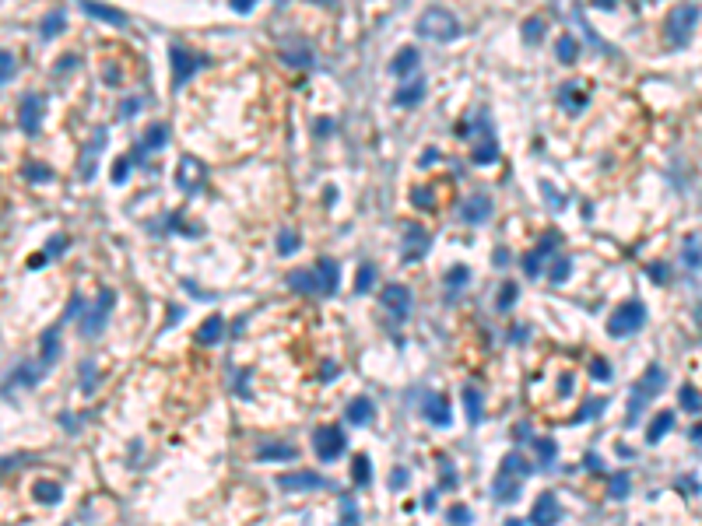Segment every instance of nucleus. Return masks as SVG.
<instances>
[{"mask_svg": "<svg viewBox=\"0 0 702 526\" xmlns=\"http://www.w3.org/2000/svg\"><path fill=\"white\" fill-rule=\"evenodd\" d=\"M530 463L520 456V453H509V456H502V463H499V470H495V477H492V494H495V502H502V505H509V502H516L524 494V481L530 477Z\"/></svg>", "mask_w": 702, "mask_h": 526, "instance_id": "1", "label": "nucleus"}, {"mask_svg": "<svg viewBox=\"0 0 702 526\" xmlns=\"http://www.w3.org/2000/svg\"><path fill=\"white\" fill-rule=\"evenodd\" d=\"M456 137H471L474 141L471 158L478 165H492L499 158V144H495V134H492V123H488V112H478L474 123H460V127H456Z\"/></svg>", "mask_w": 702, "mask_h": 526, "instance_id": "2", "label": "nucleus"}, {"mask_svg": "<svg viewBox=\"0 0 702 526\" xmlns=\"http://www.w3.org/2000/svg\"><path fill=\"white\" fill-rule=\"evenodd\" d=\"M664 390V368L660 365H650L643 376H639V383L632 386V396H629V418L625 425H639V418H643L646 404Z\"/></svg>", "mask_w": 702, "mask_h": 526, "instance_id": "3", "label": "nucleus"}, {"mask_svg": "<svg viewBox=\"0 0 702 526\" xmlns=\"http://www.w3.org/2000/svg\"><path fill=\"white\" fill-rule=\"evenodd\" d=\"M418 36L432 39V43H453L456 36H460V21L443 8H429L418 18Z\"/></svg>", "mask_w": 702, "mask_h": 526, "instance_id": "4", "label": "nucleus"}, {"mask_svg": "<svg viewBox=\"0 0 702 526\" xmlns=\"http://www.w3.org/2000/svg\"><path fill=\"white\" fill-rule=\"evenodd\" d=\"M695 21H699V8H695V4H681V8H675V11H670V18L664 21V36H667V43L675 46V49L688 46V39H692V32H695Z\"/></svg>", "mask_w": 702, "mask_h": 526, "instance_id": "5", "label": "nucleus"}, {"mask_svg": "<svg viewBox=\"0 0 702 526\" xmlns=\"http://www.w3.org/2000/svg\"><path fill=\"white\" fill-rule=\"evenodd\" d=\"M643 323H646V305L639 298H629V302H622L615 309L611 316H607V333H611V337H629Z\"/></svg>", "mask_w": 702, "mask_h": 526, "instance_id": "6", "label": "nucleus"}, {"mask_svg": "<svg viewBox=\"0 0 702 526\" xmlns=\"http://www.w3.org/2000/svg\"><path fill=\"white\" fill-rule=\"evenodd\" d=\"M169 60H172V84H176V88H183L200 67L211 64L207 53H194L190 46H172V49H169Z\"/></svg>", "mask_w": 702, "mask_h": 526, "instance_id": "7", "label": "nucleus"}, {"mask_svg": "<svg viewBox=\"0 0 702 526\" xmlns=\"http://www.w3.org/2000/svg\"><path fill=\"white\" fill-rule=\"evenodd\" d=\"M344 446H348V439H344V431H341L338 425H327V428H320L316 435H313V449H316V456H320L323 463L341 459V456H344Z\"/></svg>", "mask_w": 702, "mask_h": 526, "instance_id": "8", "label": "nucleus"}, {"mask_svg": "<svg viewBox=\"0 0 702 526\" xmlns=\"http://www.w3.org/2000/svg\"><path fill=\"white\" fill-rule=\"evenodd\" d=\"M278 484H281L285 491H334V484H330L327 477L313 474V470H295V474H281V477H278Z\"/></svg>", "mask_w": 702, "mask_h": 526, "instance_id": "9", "label": "nucleus"}, {"mask_svg": "<svg viewBox=\"0 0 702 526\" xmlns=\"http://www.w3.org/2000/svg\"><path fill=\"white\" fill-rule=\"evenodd\" d=\"M116 305V295L106 288L102 295H99V302L91 305V313L81 320V333L84 337H95V333H102V326H106V316H109V309Z\"/></svg>", "mask_w": 702, "mask_h": 526, "instance_id": "10", "label": "nucleus"}, {"mask_svg": "<svg viewBox=\"0 0 702 526\" xmlns=\"http://www.w3.org/2000/svg\"><path fill=\"white\" fill-rule=\"evenodd\" d=\"M379 302L390 309L397 320H404V316L411 313V291H408L404 285H386V288L379 291Z\"/></svg>", "mask_w": 702, "mask_h": 526, "instance_id": "11", "label": "nucleus"}, {"mask_svg": "<svg viewBox=\"0 0 702 526\" xmlns=\"http://www.w3.org/2000/svg\"><path fill=\"white\" fill-rule=\"evenodd\" d=\"M460 218L467 225H484L488 218H492V197H484V193H474L460 204Z\"/></svg>", "mask_w": 702, "mask_h": 526, "instance_id": "12", "label": "nucleus"}, {"mask_svg": "<svg viewBox=\"0 0 702 526\" xmlns=\"http://www.w3.org/2000/svg\"><path fill=\"white\" fill-rule=\"evenodd\" d=\"M562 519V505H559V494L555 491H544L541 499L534 502L527 523H559Z\"/></svg>", "mask_w": 702, "mask_h": 526, "instance_id": "13", "label": "nucleus"}, {"mask_svg": "<svg viewBox=\"0 0 702 526\" xmlns=\"http://www.w3.org/2000/svg\"><path fill=\"white\" fill-rule=\"evenodd\" d=\"M425 253H429V232L411 222V225L404 228V260L414 263V260H421Z\"/></svg>", "mask_w": 702, "mask_h": 526, "instance_id": "14", "label": "nucleus"}, {"mask_svg": "<svg viewBox=\"0 0 702 526\" xmlns=\"http://www.w3.org/2000/svg\"><path fill=\"white\" fill-rule=\"evenodd\" d=\"M18 127H21L25 134H39V127H43V99H39V95H28V99L21 102V109H18Z\"/></svg>", "mask_w": 702, "mask_h": 526, "instance_id": "15", "label": "nucleus"}, {"mask_svg": "<svg viewBox=\"0 0 702 526\" xmlns=\"http://www.w3.org/2000/svg\"><path fill=\"white\" fill-rule=\"evenodd\" d=\"M43 372H46V365H43V361H18L11 372H8V383H11V386L32 390V386L43 379Z\"/></svg>", "mask_w": 702, "mask_h": 526, "instance_id": "16", "label": "nucleus"}, {"mask_svg": "<svg viewBox=\"0 0 702 526\" xmlns=\"http://www.w3.org/2000/svg\"><path fill=\"white\" fill-rule=\"evenodd\" d=\"M176 182H179V190H187V193L200 190L204 187V165L197 158H183L179 169H176Z\"/></svg>", "mask_w": 702, "mask_h": 526, "instance_id": "17", "label": "nucleus"}, {"mask_svg": "<svg viewBox=\"0 0 702 526\" xmlns=\"http://www.w3.org/2000/svg\"><path fill=\"white\" fill-rule=\"evenodd\" d=\"M60 333H64V326H49L43 337H39V355H43V365H56L60 355H64V344H60Z\"/></svg>", "mask_w": 702, "mask_h": 526, "instance_id": "18", "label": "nucleus"}, {"mask_svg": "<svg viewBox=\"0 0 702 526\" xmlns=\"http://www.w3.org/2000/svg\"><path fill=\"white\" fill-rule=\"evenodd\" d=\"M555 250H559V235H548L534 253H527V256H524V270H527V277H541V260H544V256H552Z\"/></svg>", "mask_w": 702, "mask_h": 526, "instance_id": "19", "label": "nucleus"}, {"mask_svg": "<svg viewBox=\"0 0 702 526\" xmlns=\"http://www.w3.org/2000/svg\"><path fill=\"white\" fill-rule=\"evenodd\" d=\"M425 88H429V84H425V77L414 74L401 91H397V99H393V102H397V106H404V109H414V106H421V99H425Z\"/></svg>", "mask_w": 702, "mask_h": 526, "instance_id": "20", "label": "nucleus"}, {"mask_svg": "<svg viewBox=\"0 0 702 526\" xmlns=\"http://www.w3.org/2000/svg\"><path fill=\"white\" fill-rule=\"evenodd\" d=\"M81 8H84L91 18L106 21V25H116V28L127 25V14H124V11H116V8H109V4H99V0H81Z\"/></svg>", "mask_w": 702, "mask_h": 526, "instance_id": "21", "label": "nucleus"}, {"mask_svg": "<svg viewBox=\"0 0 702 526\" xmlns=\"http://www.w3.org/2000/svg\"><path fill=\"white\" fill-rule=\"evenodd\" d=\"M316 277H320V291H323V295H334V291H338V285H341V270H338V260L323 256V260L316 263Z\"/></svg>", "mask_w": 702, "mask_h": 526, "instance_id": "22", "label": "nucleus"}, {"mask_svg": "<svg viewBox=\"0 0 702 526\" xmlns=\"http://www.w3.org/2000/svg\"><path fill=\"white\" fill-rule=\"evenodd\" d=\"M288 285L299 291V295H323L320 291V277H316V267L313 270H295L292 277H288Z\"/></svg>", "mask_w": 702, "mask_h": 526, "instance_id": "23", "label": "nucleus"}, {"mask_svg": "<svg viewBox=\"0 0 702 526\" xmlns=\"http://www.w3.org/2000/svg\"><path fill=\"white\" fill-rule=\"evenodd\" d=\"M348 421L355 425V428H362V425H369L373 421V400L369 396H355L351 404H348Z\"/></svg>", "mask_w": 702, "mask_h": 526, "instance_id": "24", "label": "nucleus"}, {"mask_svg": "<svg viewBox=\"0 0 702 526\" xmlns=\"http://www.w3.org/2000/svg\"><path fill=\"white\" fill-rule=\"evenodd\" d=\"M425 418H429L432 425L446 428L453 418H449V404H446V396H429L425 400Z\"/></svg>", "mask_w": 702, "mask_h": 526, "instance_id": "25", "label": "nucleus"}, {"mask_svg": "<svg viewBox=\"0 0 702 526\" xmlns=\"http://www.w3.org/2000/svg\"><path fill=\"white\" fill-rule=\"evenodd\" d=\"M414 67H418V49H401L393 60H390V74H397V77H408V74H414Z\"/></svg>", "mask_w": 702, "mask_h": 526, "instance_id": "26", "label": "nucleus"}, {"mask_svg": "<svg viewBox=\"0 0 702 526\" xmlns=\"http://www.w3.org/2000/svg\"><path fill=\"white\" fill-rule=\"evenodd\" d=\"M559 99H562V109L572 112V116L587 109V91H583V88H576V84H565V88L559 91Z\"/></svg>", "mask_w": 702, "mask_h": 526, "instance_id": "27", "label": "nucleus"}, {"mask_svg": "<svg viewBox=\"0 0 702 526\" xmlns=\"http://www.w3.org/2000/svg\"><path fill=\"white\" fill-rule=\"evenodd\" d=\"M670 425H675V411H660L653 421H650V428H646V442L650 446H657L667 431H670Z\"/></svg>", "mask_w": 702, "mask_h": 526, "instance_id": "28", "label": "nucleus"}, {"mask_svg": "<svg viewBox=\"0 0 702 526\" xmlns=\"http://www.w3.org/2000/svg\"><path fill=\"white\" fill-rule=\"evenodd\" d=\"M464 407H467L471 425H481V418H484V400H481V390H478V386H464Z\"/></svg>", "mask_w": 702, "mask_h": 526, "instance_id": "29", "label": "nucleus"}, {"mask_svg": "<svg viewBox=\"0 0 702 526\" xmlns=\"http://www.w3.org/2000/svg\"><path fill=\"white\" fill-rule=\"evenodd\" d=\"M32 494H36V502H43V505H56L60 499H64V488H60L56 481H36Z\"/></svg>", "mask_w": 702, "mask_h": 526, "instance_id": "30", "label": "nucleus"}, {"mask_svg": "<svg viewBox=\"0 0 702 526\" xmlns=\"http://www.w3.org/2000/svg\"><path fill=\"white\" fill-rule=\"evenodd\" d=\"M257 456L260 459H295V446H288V442H267V446L257 449Z\"/></svg>", "mask_w": 702, "mask_h": 526, "instance_id": "31", "label": "nucleus"}, {"mask_svg": "<svg viewBox=\"0 0 702 526\" xmlns=\"http://www.w3.org/2000/svg\"><path fill=\"white\" fill-rule=\"evenodd\" d=\"M222 316H211V320H204V326H200V333H197V340L200 344H218L222 340Z\"/></svg>", "mask_w": 702, "mask_h": 526, "instance_id": "32", "label": "nucleus"}, {"mask_svg": "<svg viewBox=\"0 0 702 526\" xmlns=\"http://www.w3.org/2000/svg\"><path fill=\"white\" fill-rule=\"evenodd\" d=\"M141 151H144V147H137V151L130 154V158H127V154H124V158H119V162L113 165V182H116V187H124V179L130 176V169H134V162L141 158Z\"/></svg>", "mask_w": 702, "mask_h": 526, "instance_id": "33", "label": "nucleus"}, {"mask_svg": "<svg viewBox=\"0 0 702 526\" xmlns=\"http://www.w3.org/2000/svg\"><path fill=\"white\" fill-rule=\"evenodd\" d=\"M629 488H632V477H629L625 470H618V474L607 477V494H611V499H625Z\"/></svg>", "mask_w": 702, "mask_h": 526, "instance_id": "34", "label": "nucleus"}, {"mask_svg": "<svg viewBox=\"0 0 702 526\" xmlns=\"http://www.w3.org/2000/svg\"><path fill=\"white\" fill-rule=\"evenodd\" d=\"M102 144H106V130H99L95 137H91V144H88V151H84V165H81V176H84V179H91V158H95V151H102Z\"/></svg>", "mask_w": 702, "mask_h": 526, "instance_id": "35", "label": "nucleus"}, {"mask_svg": "<svg viewBox=\"0 0 702 526\" xmlns=\"http://www.w3.org/2000/svg\"><path fill=\"white\" fill-rule=\"evenodd\" d=\"M555 53H559V60H562V64H576V56H579V43H576L572 36H562V39H559V49H555Z\"/></svg>", "mask_w": 702, "mask_h": 526, "instance_id": "36", "label": "nucleus"}, {"mask_svg": "<svg viewBox=\"0 0 702 526\" xmlns=\"http://www.w3.org/2000/svg\"><path fill=\"white\" fill-rule=\"evenodd\" d=\"M411 204L414 207H436V190L432 187H414L411 190Z\"/></svg>", "mask_w": 702, "mask_h": 526, "instance_id": "37", "label": "nucleus"}, {"mask_svg": "<svg viewBox=\"0 0 702 526\" xmlns=\"http://www.w3.org/2000/svg\"><path fill=\"white\" fill-rule=\"evenodd\" d=\"M95 383H99L95 361H81V390H84V393H95Z\"/></svg>", "mask_w": 702, "mask_h": 526, "instance_id": "38", "label": "nucleus"}, {"mask_svg": "<svg viewBox=\"0 0 702 526\" xmlns=\"http://www.w3.org/2000/svg\"><path fill=\"white\" fill-rule=\"evenodd\" d=\"M373 481V470H369V456H355V484L365 488Z\"/></svg>", "mask_w": 702, "mask_h": 526, "instance_id": "39", "label": "nucleus"}, {"mask_svg": "<svg viewBox=\"0 0 702 526\" xmlns=\"http://www.w3.org/2000/svg\"><path fill=\"white\" fill-rule=\"evenodd\" d=\"M165 141H169V134H165V127H148V137H144V151H151V147H165Z\"/></svg>", "mask_w": 702, "mask_h": 526, "instance_id": "40", "label": "nucleus"}, {"mask_svg": "<svg viewBox=\"0 0 702 526\" xmlns=\"http://www.w3.org/2000/svg\"><path fill=\"white\" fill-rule=\"evenodd\" d=\"M604 407H607V400H604V396H594V400H587V407L576 414V421H590V418H597Z\"/></svg>", "mask_w": 702, "mask_h": 526, "instance_id": "41", "label": "nucleus"}, {"mask_svg": "<svg viewBox=\"0 0 702 526\" xmlns=\"http://www.w3.org/2000/svg\"><path fill=\"white\" fill-rule=\"evenodd\" d=\"M64 25H67V18H64V14H49V18H46V25H43V39L60 36V32H64Z\"/></svg>", "mask_w": 702, "mask_h": 526, "instance_id": "42", "label": "nucleus"}, {"mask_svg": "<svg viewBox=\"0 0 702 526\" xmlns=\"http://www.w3.org/2000/svg\"><path fill=\"white\" fill-rule=\"evenodd\" d=\"M681 404H685L692 414H699V411H702V393H699L695 386H685V390H681Z\"/></svg>", "mask_w": 702, "mask_h": 526, "instance_id": "43", "label": "nucleus"}, {"mask_svg": "<svg viewBox=\"0 0 702 526\" xmlns=\"http://www.w3.org/2000/svg\"><path fill=\"white\" fill-rule=\"evenodd\" d=\"M295 250H299V235L285 228V232L278 235V253H281V256H288V253H295Z\"/></svg>", "mask_w": 702, "mask_h": 526, "instance_id": "44", "label": "nucleus"}, {"mask_svg": "<svg viewBox=\"0 0 702 526\" xmlns=\"http://www.w3.org/2000/svg\"><path fill=\"white\" fill-rule=\"evenodd\" d=\"M373 277H376V270H373L369 263H365V267L358 270V281H355V291H358V295H365V291L373 288Z\"/></svg>", "mask_w": 702, "mask_h": 526, "instance_id": "45", "label": "nucleus"}, {"mask_svg": "<svg viewBox=\"0 0 702 526\" xmlns=\"http://www.w3.org/2000/svg\"><path fill=\"white\" fill-rule=\"evenodd\" d=\"M25 179H32V182H46V179H53V172H49L46 165L28 162V165H25Z\"/></svg>", "mask_w": 702, "mask_h": 526, "instance_id": "46", "label": "nucleus"}, {"mask_svg": "<svg viewBox=\"0 0 702 526\" xmlns=\"http://www.w3.org/2000/svg\"><path fill=\"white\" fill-rule=\"evenodd\" d=\"M467 281H471V270H467V267H449V274H446V285H449V288L467 285Z\"/></svg>", "mask_w": 702, "mask_h": 526, "instance_id": "47", "label": "nucleus"}, {"mask_svg": "<svg viewBox=\"0 0 702 526\" xmlns=\"http://www.w3.org/2000/svg\"><path fill=\"white\" fill-rule=\"evenodd\" d=\"M541 32H544V21H541V18H530V21L524 25V39H527V43H537Z\"/></svg>", "mask_w": 702, "mask_h": 526, "instance_id": "48", "label": "nucleus"}, {"mask_svg": "<svg viewBox=\"0 0 702 526\" xmlns=\"http://www.w3.org/2000/svg\"><path fill=\"white\" fill-rule=\"evenodd\" d=\"M590 372H594V379H604V383H607V379H611V365H607L604 358H594V361H590Z\"/></svg>", "mask_w": 702, "mask_h": 526, "instance_id": "49", "label": "nucleus"}, {"mask_svg": "<svg viewBox=\"0 0 702 526\" xmlns=\"http://www.w3.org/2000/svg\"><path fill=\"white\" fill-rule=\"evenodd\" d=\"M513 302H516V285H513V281H506V285H502V291H499V309H509Z\"/></svg>", "mask_w": 702, "mask_h": 526, "instance_id": "50", "label": "nucleus"}, {"mask_svg": "<svg viewBox=\"0 0 702 526\" xmlns=\"http://www.w3.org/2000/svg\"><path fill=\"white\" fill-rule=\"evenodd\" d=\"M341 519H344V523H358V509H355V502L348 499V494L341 499Z\"/></svg>", "mask_w": 702, "mask_h": 526, "instance_id": "51", "label": "nucleus"}, {"mask_svg": "<svg viewBox=\"0 0 702 526\" xmlns=\"http://www.w3.org/2000/svg\"><path fill=\"white\" fill-rule=\"evenodd\" d=\"M569 267H572L569 260H559V263L552 267V274H548V277H552V281H555V285H562V281H565V277H569Z\"/></svg>", "mask_w": 702, "mask_h": 526, "instance_id": "52", "label": "nucleus"}, {"mask_svg": "<svg viewBox=\"0 0 702 526\" xmlns=\"http://www.w3.org/2000/svg\"><path fill=\"white\" fill-rule=\"evenodd\" d=\"M446 519H449V523H471V509H467V505H453V509L446 512Z\"/></svg>", "mask_w": 702, "mask_h": 526, "instance_id": "53", "label": "nucleus"}, {"mask_svg": "<svg viewBox=\"0 0 702 526\" xmlns=\"http://www.w3.org/2000/svg\"><path fill=\"white\" fill-rule=\"evenodd\" d=\"M0 67H4V74H0V81L8 84V81L14 77V56H11L8 49H4V56H0Z\"/></svg>", "mask_w": 702, "mask_h": 526, "instance_id": "54", "label": "nucleus"}, {"mask_svg": "<svg viewBox=\"0 0 702 526\" xmlns=\"http://www.w3.org/2000/svg\"><path fill=\"white\" fill-rule=\"evenodd\" d=\"M534 446H537L541 459H555V442L552 439H534Z\"/></svg>", "mask_w": 702, "mask_h": 526, "instance_id": "55", "label": "nucleus"}, {"mask_svg": "<svg viewBox=\"0 0 702 526\" xmlns=\"http://www.w3.org/2000/svg\"><path fill=\"white\" fill-rule=\"evenodd\" d=\"M64 250H67V239H64V235H53V239H49V250H46V253H49V256H56V253H64Z\"/></svg>", "mask_w": 702, "mask_h": 526, "instance_id": "56", "label": "nucleus"}, {"mask_svg": "<svg viewBox=\"0 0 702 526\" xmlns=\"http://www.w3.org/2000/svg\"><path fill=\"white\" fill-rule=\"evenodd\" d=\"M253 4H257V0H232V11H239V14H250V11H253Z\"/></svg>", "mask_w": 702, "mask_h": 526, "instance_id": "57", "label": "nucleus"}, {"mask_svg": "<svg viewBox=\"0 0 702 526\" xmlns=\"http://www.w3.org/2000/svg\"><path fill=\"white\" fill-rule=\"evenodd\" d=\"M650 277L664 285V281H667V267H664V263H653V267H650Z\"/></svg>", "mask_w": 702, "mask_h": 526, "instance_id": "58", "label": "nucleus"}, {"mask_svg": "<svg viewBox=\"0 0 702 526\" xmlns=\"http://www.w3.org/2000/svg\"><path fill=\"white\" fill-rule=\"evenodd\" d=\"M432 162H439V151H436V147H425V154H421V165H432Z\"/></svg>", "mask_w": 702, "mask_h": 526, "instance_id": "59", "label": "nucleus"}, {"mask_svg": "<svg viewBox=\"0 0 702 526\" xmlns=\"http://www.w3.org/2000/svg\"><path fill=\"white\" fill-rule=\"evenodd\" d=\"M81 305H84V302L74 295V298H71V305H67V320H71V316H81Z\"/></svg>", "mask_w": 702, "mask_h": 526, "instance_id": "60", "label": "nucleus"}, {"mask_svg": "<svg viewBox=\"0 0 702 526\" xmlns=\"http://www.w3.org/2000/svg\"><path fill=\"white\" fill-rule=\"evenodd\" d=\"M137 109H141V102H137V99H130V102H127L124 109H119V116H124V119H127V116H134Z\"/></svg>", "mask_w": 702, "mask_h": 526, "instance_id": "61", "label": "nucleus"}, {"mask_svg": "<svg viewBox=\"0 0 702 526\" xmlns=\"http://www.w3.org/2000/svg\"><path fill=\"white\" fill-rule=\"evenodd\" d=\"M404 481H408V474H404V470H393V474H390V484H393V488H401Z\"/></svg>", "mask_w": 702, "mask_h": 526, "instance_id": "62", "label": "nucleus"}, {"mask_svg": "<svg viewBox=\"0 0 702 526\" xmlns=\"http://www.w3.org/2000/svg\"><path fill=\"white\" fill-rule=\"evenodd\" d=\"M692 439H695V442H699V446H702V421H699V425H695V428H692Z\"/></svg>", "mask_w": 702, "mask_h": 526, "instance_id": "63", "label": "nucleus"}, {"mask_svg": "<svg viewBox=\"0 0 702 526\" xmlns=\"http://www.w3.org/2000/svg\"><path fill=\"white\" fill-rule=\"evenodd\" d=\"M594 4H597V8H615L618 0H594Z\"/></svg>", "mask_w": 702, "mask_h": 526, "instance_id": "64", "label": "nucleus"}]
</instances>
